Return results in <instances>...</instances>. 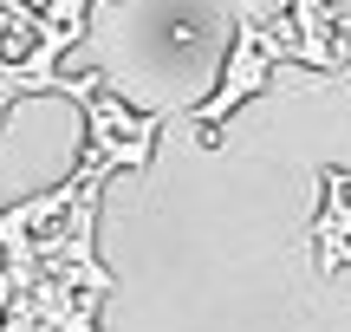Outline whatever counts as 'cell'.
Returning a JSON list of instances; mask_svg holds the SVG:
<instances>
[{
  "mask_svg": "<svg viewBox=\"0 0 351 332\" xmlns=\"http://www.w3.org/2000/svg\"><path fill=\"white\" fill-rule=\"evenodd\" d=\"M345 182H351V169H345Z\"/></svg>",
  "mask_w": 351,
  "mask_h": 332,
  "instance_id": "2",
  "label": "cell"
},
{
  "mask_svg": "<svg viewBox=\"0 0 351 332\" xmlns=\"http://www.w3.org/2000/svg\"><path fill=\"white\" fill-rule=\"evenodd\" d=\"M267 59H274V39H267V26L241 20V26H234V52H228V65H221V91H215V98L195 111L202 143H215V130L228 124V111H234L241 98H254V91L267 85Z\"/></svg>",
  "mask_w": 351,
  "mask_h": 332,
  "instance_id": "1",
  "label": "cell"
}]
</instances>
